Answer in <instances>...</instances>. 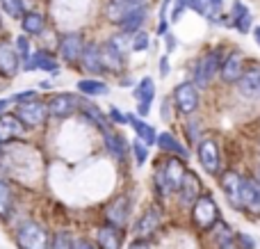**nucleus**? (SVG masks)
<instances>
[{
  "instance_id": "obj_1",
  "label": "nucleus",
  "mask_w": 260,
  "mask_h": 249,
  "mask_svg": "<svg viewBox=\"0 0 260 249\" xmlns=\"http://www.w3.org/2000/svg\"><path fill=\"white\" fill-rule=\"evenodd\" d=\"M185 174H187V167H185L183 158H176V155H169L167 160H162V165L155 169L153 174V183H155V192L160 197H171L178 192L180 183H183Z\"/></svg>"
},
{
  "instance_id": "obj_2",
  "label": "nucleus",
  "mask_w": 260,
  "mask_h": 249,
  "mask_svg": "<svg viewBox=\"0 0 260 249\" xmlns=\"http://www.w3.org/2000/svg\"><path fill=\"white\" fill-rule=\"evenodd\" d=\"M224 55L219 48H212L208 53H203L201 57H197L192 67V82L197 85V89H208L210 82L219 76V69H221V62H224Z\"/></svg>"
},
{
  "instance_id": "obj_3",
  "label": "nucleus",
  "mask_w": 260,
  "mask_h": 249,
  "mask_svg": "<svg viewBox=\"0 0 260 249\" xmlns=\"http://www.w3.org/2000/svg\"><path fill=\"white\" fill-rule=\"evenodd\" d=\"M14 240H16L18 249H50L48 242V233L41 224L25 220L23 224H18L16 233H14Z\"/></svg>"
},
{
  "instance_id": "obj_4",
  "label": "nucleus",
  "mask_w": 260,
  "mask_h": 249,
  "mask_svg": "<svg viewBox=\"0 0 260 249\" xmlns=\"http://www.w3.org/2000/svg\"><path fill=\"white\" fill-rule=\"evenodd\" d=\"M219 220H221L219 206H217V201L212 199V195H208L206 192V195L199 197L197 204L192 206V222L197 224L201 231H210Z\"/></svg>"
},
{
  "instance_id": "obj_5",
  "label": "nucleus",
  "mask_w": 260,
  "mask_h": 249,
  "mask_svg": "<svg viewBox=\"0 0 260 249\" xmlns=\"http://www.w3.org/2000/svg\"><path fill=\"white\" fill-rule=\"evenodd\" d=\"M197 158L208 176H219V174L224 172L219 144H217V140H212V137H203L197 144Z\"/></svg>"
},
{
  "instance_id": "obj_6",
  "label": "nucleus",
  "mask_w": 260,
  "mask_h": 249,
  "mask_svg": "<svg viewBox=\"0 0 260 249\" xmlns=\"http://www.w3.org/2000/svg\"><path fill=\"white\" fill-rule=\"evenodd\" d=\"M247 71V55L242 53L240 48H233L231 53L224 55V62H221V69H219V80L224 85H233L244 76Z\"/></svg>"
},
{
  "instance_id": "obj_7",
  "label": "nucleus",
  "mask_w": 260,
  "mask_h": 249,
  "mask_svg": "<svg viewBox=\"0 0 260 249\" xmlns=\"http://www.w3.org/2000/svg\"><path fill=\"white\" fill-rule=\"evenodd\" d=\"M199 103H201V96H199V89H197V85H194L192 80L178 82V85H176V89H174V105H176V110H178L180 114H185V117L197 114Z\"/></svg>"
},
{
  "instance_id": "obj_8",
  "label": "nucleus",
  "mask_w": 260,
  "mask_h": 249,
  "mask_svg": "<svg viewBox=\"0 0 260 249\" xmlns=\"http://www.w3.org/2000/svg\"><path fill=\"white\" fill-rule=\"evenodd\" d=\"M242 183H244V174L238 172V169H226V172L219 174L221 192L226 195L229 204L240 213H242Z\"/></svg>"
},
{
  "instance_id": "obj_9",
  "label": "nucleus",
  "mask_w": 260,
  "mask_h": 249,
  "mask_svg": "<svg viewBox=\"0 0 260 249\" xmlns=\"http://www.w3.org/2000/svg\"><path fill=\"white\" fill-rule=\"evenodd\" d=\"M235 91L244 101H260V64L258 62L247 64L244 76L235 82Z\"/></svg>"
},
{
  "instance_id": "obj_10",
  "label": "nucleus",
  "mask_w": 260,
  "mask_h": 249,
  "mask_svg": "<svg viewBox=\"0 0 260 249\" xmlns=\"http://www.w3.org/2000/svg\"><path fill=\"white\" fill-rule=\"evenodd\" d=\"M201 195H203L201 181H199V176L192 172V169H187V174H185V178H183V183H180L178 192H176V197H178V204L183 206V208H192Z\"/></svg>"
},
{
  "instance_id": "obj_11",
  "label": "nucleus",
  "mask_w": 260,
  "mask_h": 249,
  "mask_svg": "<svg viewBox=\"0 0 260 249\" xmlns=\"http://www.w3.org/2000/svg\"><path fill=\"white\" fill-rule=\"evenodd\" d=\"M160 224H162V208L157 204H153V206H148L142 217L137 220V224H135V236H137L139 240H146L148 236H153V233L157 231Z\"/></svg>"
},
{
  "instance_id": "obj_12",
  "label": "nucleus",
  "mask_w": 260,
  "mask_h": 249,
  "mask_svg": "<svg viewBox=\"0 0 260 249\" xmlns=\"http://www.w3.org/2000/svg\"><path fill=\"white\" fill-rule=\"evenodd\" d=\"M139 7H144V0H110L105 5V18L110 23H114V25H121L130 14Z\"/></svg>"
},
{
  "instance_id": "obj_13",
  "label": "nucleus",
  "mask_w": 260,
  "mask_h": 249,
  "mask_svg": "<svg viewBox=\"0 0 260 249\" xmlns=\"http://www.w3.org/2000/svg\"><path fill=\"white\" fill-rule=\"evenodd\" d=\"M46 108H48V112L53 114V117H69V114H73L78 108H80V99H78L76 94H67V91H62V94H53L48 99V103H46Z\"/></svg>"
},
{
  "instance_id": "obj_14",
  "label": "nucleus",
  "mask_w": 260,
  "mask_h": 249,
  "mask_svg": "<svg viewBox=\"0 0 260 249\" xmlns=\"http://www.w3.org/2000/svg\"><path fill=\"white\" fill-rule=\"evenodd\" d=\"M46 114H48V108L39 101H30V103H21L16 110V117L23 121L25 128H37L46 121Z\"/></svg>"
},
{
  "instance_id": "obj_15",
  "label": "nucleus",
  "mask_w": 260,
  "mask_h": 249,
  "mask_svg": "<svg viewBox=\"0 0 260 249\" xmlns=\"http://www.w3.org/2000/svg\"><path fill=\"white\" fill-rule=\"evenodd\" d=\"M82 50H85V41H82V37L78 32L62 35V39H59V55H62L64 62H69V64L80 62Z\"/></svg>"
},
{
  "instance_id": "obj_16",
  "label": "nucleus",
  "mask_w": 260,
  "mask_h": 249,
  "mask_svg": "<svg viewBox=\"0 0 260 249\" xmlns=\"http://www.w3.org/2000/svg\"><path fill=\"white\" fill-rule=\"evenodd\" d=\"M229 16H231V27L238 30L240 35H249L253 30V16L242 0H233V5L229 9Z\"/></svg>"
},
{
  "instance_id": "obj_17",
  "label": "nucleus",
  "mask_w": 260,
  "mask_h": 249,
  "mask_svg": "<svg viewBox=\"0 0 260 249\" xmlns=\"http://www.w3.org/2000/svg\"><path fill=\"white\" fill-rule=\"evenodd\" d=\"M128 213H130L128 197H117V199H112L105 206V220H108V224H112V227H117V229L126 227Z\"/></svg>"
},
{
  "instance_id": "obj_18",
  "label": "nucleus",
  "mask_w": 260,
  "mask_h": 249,
  "mask_svg": "<svg viewBox=\"0 0 260 249\" xmlns=\"http://www.w3.org/2000/svg\"><path fill=\"white\" fill-rule=\"evenodd\" d=\"M25 69L27 71H35L37 69V71H46V73H50V76H59V62L48 50H35V53L30 55V59H27Z\"/></svg>"
},
{
  "instance_id": "obj_19",
  "label": "nucleus",
  "mask_w": 260,
  "mask_h": 249,
  "mask_svg": "<svg viewBox=\"0 0 260 249\" xmlns=\"http://www.w3.org/2000/svg\"><path fill=\"white\" fill-rule=\"evenodd\" d=\"M18 67H21V55H18L16 46L3 41L0 44V73L5 78H14L18 73Z\"/></svg>"
},
{
  "instance_id": "obj_20",
  "label": "nucleus",
  "mask_w": 260,
  "mask_h": 249,
  "mask_svg": "<svg viewBox=\"0 0 260 249\" xmlns=\"http://www.w3.org/2000/svg\"><path fill=\"white\" fill-rule=\"evenodd\" d=\"M208 233H210V242L215 249H240L238 240H235V233L231 231V227L224 220H219Z\"/></svg>"
},
{
  "instance_id": "obj_21",
  "label": "nucleus",
  "mask_w": 260,
  "mask_h": 249,
  "mask_svg": "<svg viewBox=\"0 0 260 249\" xmlns=\"http://www.w3.org/2000/svg\"><path fill=\"white\" fill-rule=\"evenodd\" d=\"M157 146H160V151H165V153L176 155V158H183L185 163H187V158H189V149H187V146H185L176 135H171L169 131L157 133Z\"/></svg>"
},
{
  "instance_id": "obj_22",
  "label": "nucleus",
  "mask_w": 260,
  "mask_h": 249,
  "mask_svg": "<svg viewBox=\"0 0 260 249\" xmlns=\"http://www.w3.org/2000/svg\"><path fill=\"white\" fill-rule=\"evenodd\" d=\"M25 126L16 114H0V144L14 140V137H21Z\"/></svg>"
},
{
  "instance_id": "obj_23",
  "label": "nucleus",
  "mask_w": 260,
  "mask_h": 249,
  "mask_svg": "<svg viewBox=\"0 0 260 249\" xmlns=\"http://www.w3.org/2000/svg\"><path fill=\"white\" fill-rule=\"evenodd\" d=\"M80 64H82V69H85L87 73H105L103 59H101V46L99 44H85Z\"/></svg>"
},
{
  "instance_id": "obj_24",
  "label": "nucleus",
  "mask_w": 260,
  "mask_h": 249,
  "mask_svg": "<svg viewBox=\"0 0 260 249\" xmlns=\"http://www.w3.org/2000/svg\"><path fill=\"white\" fill-rule=\"evenodd\" d=\"M96 242H99L101 249H121L123 236H121V229L112 227V224H105L96 231Z\"/></svg>"
},
{
  "instance_id": "obj_25",
  "label": "nucleus",
  "mask_w": 260,
  "mask_h": 249,
  "mask_svg": "<svg viewBox=\"0 0 260 249\" xmlns=\"http://www.w3.org/2000/svg\"><path fill=\"white\" fill-rule=\"evenodd\" d=\"M128 123L133 126L135 135H137L146 146L157 144V133H155V128H153L148 121H144V119L137 117V114H128Z\"/></svg>"
},
{
  "instance_id": "obj_26",
  "label": "nucleus",
  "mask_w": 260,
  "mask_h": 249,
  "mask_svg": "<svg viewBox=\"0 0 260 249\" xmlns=\"http://www.w3.org/2000/svg\"><path fill=\"white\" fill-rule=\"evenodd\" d=\"M101 59H103L105 71H112V73H119L123 69V64H126V57H123L121 53H117L110 44L101 46Z\"/></svg>"
},
{
  "instance_id": "obj_27",
  "label": "nucleus",
  "mask_w": 260,
  "mask_h": 249,
  "mask_svg": "<svg viewBox=\"0 0 260 249\" xmlns=\"http://www.w3.org/2000/svg\"><path fill=\"white\" fill-rule=\"evenodd\" d=\"M105 149H108L110 155H114L117 160H121L128 151V142H126V137L119 135V133L105 131Z\"/></svg>"
},
{
  "instance_id": "obj_28",
  "label": "nucleus",
  "mask_w": 260,
  "mask_h": 249,
  "mask_svg": "<svg viewBox=\"0 0 260 249\" xmlns=\"http://www.w3.org/2000/svg\"><path fill=\"white\" fill-rule=\"evenodd\" d=\"M133 96L137 99V103H153V99H155V80L151 76H144L135 85Z\"/></svg>"
},
{
  "instance_id": "obj_29",
  "label": "nucleus",
  "mask_w": 260,
  "mask_h": 249,
  "mask_svg": "<svg viewBox=\"0 0 260 249\" xmlns=\"http://www.w3.org/2000/svg\"><path fill=\"white\" fill-rule=\"evenodd\" d=\"M146 16H148V9H146V5H144V7L135 9V12H133V14H130V16L126 18V21L121 23V30L126 32V35L133 37L135 32H139V30H142V25H144V23H146Z\"/></svg>"
},
{
  "instance_id": "obj_30",
  "label": "nucleus",
  "mask_w": 260,
  "mask_h": 249,
  "mask_svg": "<svg viewBox=\"0 0 260 249\" xmlns=\"http://www.w3.org/2000/svg\"><path fill=\"white\" fill-rule=\"evenodd\" d=\"M80 110H82V114H85L87 119H89L91 123H96V126L101 128V131H110V119L103 114V110L99 108V105H94V103H85V105H80Z\"/></svg>"
},
{
  "instance_id": "obj_31",
  "label": "nucleus",
  "mask_w": 260,
  "mask_h": 249,
  "mask_svg": "<svg viewBox=\"0 0 260 249\" xmlns=\"http://www.w3.org/2000/svg\"><path fill=\"white\" fill-rule=\"evenodd\" d=\"M78 89L80 94H87V96H105L108 94V85L103 80H96V78H85V80L78 82Z\"/></svg>"
},
{
  "instance_id": "obj_32",
  "label": "nucleus",
  "mask_w": 260,
  "mask_h": 249,
  "mask_svg": "<svg viewBox=\"0 0 260 249\" xmlns=\"http://www.w3.org/2000/svg\"><path fill=\"white\" fill-rule=\"evenodd\" d=\"M21 25L27 35H41L44 32V16L39 12H25V16L21 18Z\"/></svg>"
},
{
  "instance_id": "obj_33",
  "label": "nucleus",
  "mask_w": 260,
  "mask_h": 249,
  "mask_svg": "<svg viewBox=\"0 0 260 249\" xmlns=\"http://www.w3.org/2000/svg\"><path fill=\"white\" fill-rule=\"evenodd\" d=\"M185 135H187V142H189V144H194V146H197L199 142L206 137V135H203L201 121H199V119H194V114L187 119V123H185Z\"/></svg>"
},
{
  "instance_id": "obj_34",
  "label": "nucleus",
  "mask_w": 260,
  "mask_h": 249,
  "mask_svg": "<svg viewBox=\"0 0 260 249\" xmlns=\"http://www.w3.org/2000/svg\"><path fill=\"white\" fill-rule=\"evenodd\" d=\"M14 206V197H12V188L7 185L5 181H0V217H9Z\"/></svg>"
},
{
  "instance_id": "obj_35",
  "label": "nucleus",
  "mask_w": 260,
  "mask_h": 249,
  "mask_svg": "<svg viewBox=\"0 0 260 249\" xmlns=\"http://www.w3.org/2000/svg\"><path fill=\"white\" fill-rule=\"evenodd\" d=\"M244 213L253 215V217H260V183L253 178V188H251V197H249V204Z\"/></svg>"
},
{
  "instance_id": "obj_36",
  "label": "nucleus",
  "mask_w": 260,
  "mask_h": 249,
  "mask_svg": "<svg viewBox=\"0 0 260 249\" xmlns=\"http://www.w3.org/2000/svg\"><path fill=\"white\" fill-rule=\"evenodd\" d=\"M0 5H3V9L7 12V16H12V18L25 16V5H23V0H0Z\"/></svg>"
},
{
  "instance_id": "obj_37",
  "label": "nucleus",
  "mask_w": 260,
  "mask_h": 249,
  "mask_svg": "<svg viewBox=\"0 0 260 249\" xmlns=\"http://www.w3.org/2000/svg\"><path fill=\"white\" fill-rule=\"evenodd\" d=\"M128 37H130V35H126V32H121V35H112V37L108 39V44L112 46V48L117 50V53H121L123 57H126L128 50H130V41H128Z\"/></svg>"
},
{
  "instance_id": "obj_38",
  "label": "nucleus",
  "mask_w": 260,
  "mask_h": 249,
  "mask_svg": "<svg viewBox=\"0 0 260 249\" xmlns=\"http://www.w3.org/2000/svg\"><path fill=\"white\" fill-rule=\"evenodd\" d=\"M130 149H133V155H135V163H137V167H144V163L148 160V146L137 137V140L130 144Z\"/></svg>"
},
{
  "instance_id": "obj_39",
  "label": "nucleus",
  "mask_w": 260,
  "mask_h": 249,
  "mask_svg": "<svg viewBox=\"0 0 260 249\" xmlns=\"http://www.w3.org/2000/svg\"><path fill=\"white\" fill-rule=\"evenodd\" d=\"M148 44H151V37H148V32L139 30L133 35V41H130V50H135V53H142V50L148 48Z\"/></svg>"
},
{
  "instance_id": "obj_40",
  "label": "nucleus",
  "mask_w": 260,
  "mask_h": 249,
  "mask_svg": "<svg viewBox=\"0 0 260 249\" xmlns=\"http://www.w3.org/2000/svg\"><path fill=\"white\" fill-rule=\"evenodd\" d=\"M50 249H73V238H71V233H67V231L57 233V236L53 238V245H50Z\"/></svg>"
},
{
  "instance_id": "obj_41",
  "label": "nucleus",
  "mask_w": 260,
  "mask_h": 249,
  "mask_svg": "<svg viewBox=\"0 0 260 249\" xmlns=\"http://www.w3.org/2000/svg\"><path fill=\"white\" fill-rule=\"evenodd\" d=\"M16 50H18V55H21V59H30V55H32V50H30V44H27V39L25 37H18L16 39Z\"/></svg>"
},
{
  "instance_id": "obj_42",
  "label": "nucleus",
  "mask_w": 260,
  "mask_h": 249,
  "mask_svg": "<svg viewBox=\"0 0 260 249\" xmlns=\"http://www.w3.org/2000/svg\"><path fill=\"white\" fill-rule=\"evenodd\" d=\"M235 240H238L240 249H256V240L249 233H235Z\"/></svg>"
},
{
  "instance_id": "obj_43",
  "label": "nucleus",
  "mask_w": 260,
  "mask_h": 249,
  "mask_svg": "<svg viewBox=\"0 0 260 249\" xmlns=\"http://www.w3.org/2000/svg\"><path fill=\"white\" fill-rule=\"evenodd\" d=\"M110 119H112L114 123H128V114L126 112H121V110L117 108V105H110Z\"/></svg>"
},
{
  "instance_id": "obj_44",
  "label": "nucleus",
  "mask_w": 260,
  "mask_h": 249,
  "mask_svg": "<svg viewBox=\"0 0 260 249\" xmlns=\"http://www.w3.org/2000/svg\"><path fill=\"white\" fill-rule=\"evenodd\" d=\"M12 101H16V103H30V101H37V89H27V91H21V94H14Z\"/></svg>"
},
{
  "instance_id": "obj_45",
  "label": "nucleus",
  "mask_w": 260,
  "mask_h": 249,
  "mask_svg": "<svg viewBox=\"0 0 260 249\" xmlns=\"http://www.w3.org/2000/svg\"><path fill=\"white\" fill-rule=\"evenodd\" d=\"M187 9V5H185V0H174V12H171V23L180 21V16H183V12Z\"/></svg>"
},
{
  "instance_id": "obj_46",
  "label": "nucleus",
  "mask_w": 260,
  "mask_h": 249,
  "mask_svg": "<svg viewBox=\"0 0 260 249\" xmlns=\"http://www.w3.org/2000/svg\"><path fill=\"white\" fill-rule=\"evenodd\" d=\"M169 71H171L169 55H162V57H160V76H162V78H167V76H169Z\"/></svg>"
},
{
  "instance_id": "obj_47",
  "label": "nucleus",
  "mask_w": 260,
  "mask_h": 249,
  "mask_svg": "<svg viewBox=\"0 0 260 249\" xmlns=\"http://www.w3.org/2000/svg\"><path fill=\"white\" fill-rule=\"evenodd\" d=\"M169 108H171V101H169V99H165V101H162V110H160L162 121H171V112H169Z\"/></svg>"
},
{
  "instance_id": "obj_48",
  "label": "nucleus",
  "mask_w": 260,
  "mask_h": 249,
  "mask_svg": "<svg viewBox=\"0 0 260 249\" xmlns=\"http://www.w3.org/2000/svg\"><path fill=\"white\" fill-rule=\"evenodd\" d=\"M165 44H167V53H165V55L174 53V48H176V37L171 35V32H167V35H165Z\"/></svg>"
},
{
  "instance_id": "obj_49",
  "label": "nucleus",
  "mask_w": 260,
  "mask_h": 249,
  "mask_svg": "<svg viewBox=\"0 0 260 249\" xmlns=\"http://www.w3.org/2000/svg\"><path fill=\"white\" fill-rule=\"evenodd\" d=\"M73 249H96V247L85 238H78V240H73Z\"/></svg>"
},
{
  "instance_id": "obj_50",
  "label": "nucleus",
  "mask_w": 260,
  "mask_h": 249,
  "mask_svg": "<svg viewBox=\"0 0 260 249\" xmlns=\"http://www.w3.org/2000/svg\"><path fill=\"white\" fill-rule=\"evenodd\" d=\"M148 112H151V103H137V117L146 119Z\"/></svg>"
},
{
  "instance_id": "obj_51",
  "label": "nucleus",
  "mask_w": 260,
  "mask_h": 249,
  "mask_svg": "<svg viewBox=\"0 0 260 249\" xmlns=\"http://www.w3.org/2000/svg\"><path fill=\"white\" fill-rule=\"evenodd\" d=\"M128 249H151V245H148L146 240H139V238H137L135 242H130Z\"/></svg>"
},
{
  "instance_id": "obj_52",
  "label": "nucleus",
  "mask_w": 260,
  "mask_h": 249,
  "mask_svg": "<svg viewBox=\"0 0 260 249\" xmlns=\"http://www.w3.org/2000/svg\"><path fill=\"white\" fill-rule=\"evenodd\" d=\"M251 176H253V178H256V181L260 183V158H258V163L253 165V172H251Z\"/></svg>"
},
{
  "instance_id": "obj_53",
  "label": "nucleus",
  "mask_w": 260,
  "mask_h": 249,
  "mask_svg": "<svg viewBox=\"0 0 260 249\" xmlns=\"http://www.w3.org/2000/svg\"><path fill=\"white\" fill-rule=\"evenodd\" d=\"M251 32H253V39H256V44L260 46V25H256Z\"/></svg>"
},
{
  "instance_id": "obj_54",
  "label": "nucleus",
  "mask_w": 260,
  "mask_h": 249,
  "mask_svg": "<svg viewBox=\"0 0 260 249\" xmlns=\"http://www.w3.org/2000/svg\"><path fill=\"white\" fill-rule=\"evenodd\" d=\"M9 101H12V99H0V112H3V110L9 105Z\"/></svg>"
},
{
  "instance_id": "obj_55",
  "label": "nucleus",
  "mask_w": 260,
  "mask_h": 249,
  "mask_svg": "<svg viewBox=\"0 0 260 249\" xmlns=\"http://www.w3.org/2000/svg\"><path fill=\"white\" fill-rule=\"evenodd\" d=\"M258 153H260V146H258Z\"/></svg>"
}]
</instances>
